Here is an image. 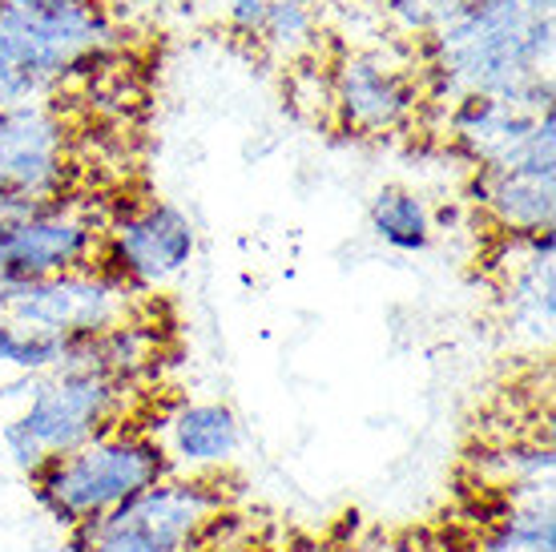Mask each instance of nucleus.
Instances as JSON below:
<instances>
[{
    "instance_id": "1",
    "label": "nucleus",
    "mask_w": 556,
    "mask_h": 552,
    "mask_svg": "<svg viewBox=\"0 0 556 552\" xmlns=\"http://www.w3.org/2000/svg\"><path fill=\"white\" fill-rule=\"evenodd\" d=\"M435 70L459 93L553 110V0H480L431 33Z\"/></svg>"
},
{
    "instance_id": "2",
    "label": "nucleus",
    "mask_w": 556,
    "mask_h": 552,
    "mask_svg": "<svg viewBox=\"0 0 556 552\" xmlns=\"http://www.w3.org/2000/svg\"><path fill=\"white\" fill-rule=\"evenodd\" d=\"M169 464L166 443L141 428H122L110 436L73 448L65 456H49L28 476L33 500L49 512L56 528L70 532L81 520H98L129 497L146 492L150 484L166 480Z\"/></svg>"
},
{
    "instance_id": "3",
    "label": "nucleus",
    "mask_w": 556,
    "mask_h": 552,
    "mask_svg": "<svg viewBox=\"0 0 556 552\" xmlns=\"http://www.w3.org/2000/svg\"><path fill=\"white\" fill-rule=\"evenodd\" d=\"M214 472L178 476L150 484L98 520H81L65 532L70 552H194L202 549L210 520L223 512Z\"/></svg>"
},
{
    "instance_id": "4",
    "label": "nucleus",
    "mask_w": 556,
    "mask_h": 552,
    "mask_svg": "<svg viewBox=\"0 0 556 552\" xmlns=\"http://www.w3.org/2000/svg\"><path fill=\"white\" fill-rule=\"evenodd\" d=\"M126 384L101 372L81 367H56L37 375L25 396V412L13 415L16 424L33 436L45 456H65L81 443L110 436L122 424Z\"/></svg>"
},
{
    "instance_id": "5",
    "label": "nucleus",
    "mask_w": 556,
    "mask_h": 552,
    "mask_svg": "<svg viewBox=\"0 0 556 552\" xmlns=\"http://www.w3.org/2000/svg\"><path fill=\"white\" fill-rule=\"evenodd\" d=\"M134 290L110 271H65L49 278H25L0 294V318L41 335H98L129 315Z\"/></svg>"
},
{
    "instance_id": "6",
    "label": "nucleus",
    "mask_w": 556,
    "mask_h": 552,
    "mask_svg": "<svg viewBox=\"0 0 556 552\" xmlns=\"http://www.w3.org/2000/svg\"><path fill=\"white\" fill-rule=\"evenodd\" d=\"M0 33L13 41V49L41 81L85 65L113 37L98 0H73L53 9H16L0 0Z\"/></svg>"
},
{
    "instance_id": "7",
    "label": "nucleus",
    "mask_w": 556,
    "mask_h": 552,
    "mask_svg": "<svg viewBox=\"0 0 556 552\" xmlns=\"http://www.w3.org/2000/svg\"><path fill=\"white\" fill-rule=\"evenodd\" d=\"M194 247V222L174 202H150V206L129 210L126 218L113 222L101 271L122 278L129 290L166 287L169 278L190 266Z\"/></svg>"
},
{
    "instance_id": "8",
    "label": "nucleus",
    "mask_w": 556,
    "mask_h": 552,
    "mask_svg": "<svg viewBox=\"0 0 556 552\" xmlns=\"http://www.w3.org/2000/svg\"><path fill=\"white\" fill-rule=\"evenodd\" d=\"M98 250L93 226L73 214L61 198L45 202L28 218H0V266L13 283L49 278L65 271H93L89 259Z\"/></svg>"
},
{
    "instance_id": "9",
    "label": "nucleus",
    "mask_w": 556,
    "mask_h": 552,
    "mask_svg": "<svg viewBox=\"0 0 556 552\" xmlns=\"http://www.w3.org/2000/svg\"><path fill=\"white\" fill-rule=\"evenodd\" d=\"M65 122L37 101L0 113V193L56 198L65 190Z\"/></svg>"
},
{
    "instance_id": "10",
    "label": "nucleus",
    "mask_w": 556,
    "mask_h": 552,
    "mask_svg": "<svg viewBox=\"0 0 556 552\" xmlns=\"http://www.w3.org/2000/svg\"><path fill=\"white\" fill-rule=\"evenodd\" d=\"M331 105L343 129L359 138H376L404 125L407 113L416 110V81L407 73L391 70L376 53L343 57L331 77Z\"/></svg>"
},
{
    "instance_id": "11",
    "label": "nucleus",
    "mask_w": 556,
    "mask_h": 552,
    "mask_svg": "<svg viewBox=\"0 0 556 552\" xmlns=\"http://www.w3.org/2000/svg\"><path fill=\"white\" fill-rule=\"evenodd\" d=\"M472 193L513 235L553 230L556 170H480Z\"/></svg>"
},
{
    "instance_id": "12",
    "label": "nucleus",
    "mask_w": 556,
    "mask_h": 552,
    "mask_svg": "<svg viewBox=\"0 0 556 552\" xmlns=\"http://www.w3.org/2000/svg\"><path fill=\"white\" fill-rule=\"evenodd\" d=\"M242 428L238 415L226 403H181L169 415V464L174 472L206 476L214 468H226L238 452Z\"/></svg>"
},
{
    "instance_id": "13",
    "label": "nucleus",
    "mask_w": 556,
    "mask_h": 552,
    "mask_svg": "<svg viewBox=\"0 0 556 552\" xmlns=\"http://www.w3.org/2000/svg\"><path fill=\"white\" fill-rule=\"evenodd\" d=\"M371 230L383 247L400 250V254H424L431 247V210L416 190L404 186H383L371 198Z\"/></svg>"
},
{
    "instance_id": "14",
    "label": "nucleus",
    "mask_w": 556,
    "mask_h": 552,
    "mask_svg": "<svg viewBox=\"0 0 556 552\" xmlns=\"http://www.w3.org/2000/svg\"><path fill=\"white\" fill-rule=\"evenodd\" d=\"M65 363V339L61 335H41L28 331V327H16V323H4L0 318V367H13L16 375H49Z\"/></svg>"
},
{
    "instance_id": "15",
    "label": "nucleus",
    "mask_w": 556,
    "mask_h": 552,
    "mask_svg": "<svg viewBox=\"0 0 556 552\" xmlns=\"http://www.w3.org/2000/svg\"><path fill=\"white\" fill-rule=\"evenodd\" d=\"M258 37H266L270 49L287 57L303 53L306 45L315 41V9L306 0H270Z\"/></svg>"
},
{
    "instance_id": "16",
    "label": "nucleus",
    "mask_w": 556,
    "mask_h": 552,
    "mask_svg": "<svg viewBox=\"0 0 556 552\" xmlns=\"http://www.w3.org/2000/svg\"><path fill=\"white\" fill-rule=\"evenodd\" d=\"M45 81L28 70V61L13 49V41L0 33V113L28 105L33 97L41 93Z\"/></svg>"
},
{
    "instance_id": "17",
    "label": "nucleus",
    "mask_w": 556,
    "mask_h": 552,
    "mask_svg": "<svg viewBox=\"0 0 556 552\" xmlns=\"http://www.w3.org/2000/svg\"><path fill=\"white\" fill-rule=\"evenodd\" d=\"M391 21L407 33H440V28L459 13L456 0H383Z\"/></svg>"
},
{
    "instance_id": "18",
    "label": "nucleus",
    "mask_w": 556,
    "mask_h": 552,
    "mask_svg": "<svg viewBox=\"0 0 556 552\" xmlns=\"http://www.w3.org/2000/svg\"><path fill=\"white\" fill-rule=\"evenodd\" d=\"M266 4L270 0H230V25L247 37H258L266 21Z\"/></svg>"
},
{
    "instance_id": "19",
    "label": "nucleus",
    "mask_w": 556,
    "mask_h": 552,
    "mask_svg": "<svg viewBox=\"0 0 556 552\" xmlns=\"http://www.w3.org/2000/svg\"><path fill=\"white\" fill-rule=\"evenodd\" d=\"M343 552H407V549H400V540L388 537V532H367L363 540H351Z\"/></svg>"
},
{
    "instance_id": "20",
    "label": "nucleus",
    "mask_w": 556,
    "mask_h": 552,
    "mask_svg": "<svg viewBox=\"0 0 556 552\" xmlns=\"http://www.w3.org/2000/svg\"><path fill=\"white\" fill-rule=\"evenodd\" d=\"M16 9H53V4H73V0H9Z\"/></svg>"
},
{
    "instance_id": "21",
    "label": "nucleus",
    "mask_w": 556,
    "mask_h": 552,
    "mask_svg": "<svg viewBox=\"0 0 556 552\" xmlns=\"http://www.w3.org/2000/svg\"><path fill=\"white\" fill-rule=\"evenodd\" d=\"M251 552H311V549H294V544H263V549H251Z\"/></svg>"
},
{
    "instance_id": "22",
    "label": "nucleus",
    "mask_w": 556,
    "mask_h": 552,
    "mask_svg": "<svg viewBox=\"0 0 556 552\" xmlns=\"http://www.w3.org/2000/svg\"><path fill=\"white\" fill-rule=\"evenodd\" d=\"M459 9H468V4H480V0H456Z\"/></svg>"
},
{
    "instance_id": "23",
    "label": "nucleus",
    "mask_w": 556,
    "mask_h": 552,
    "mask_svg": "<svg viewBox=\"0 0 556 552\" xmlns=\"http://www.w3.org/2000/svg\"><path fill=\"white\" fill-rule=\"evenodd\" d=\"M447 552H472V544H468V549H447Z\"/></svg>"
},
{
    "instance_id": "24",
    "label": "nucleus",
    "mask_w": 556,
    "mask_h": 552,
    "mask_svg": "<svg viewBox=\"0 0 556 552\" xmlns=\"http://www.w3.org/2000/svg\"><path fill=\"white\" fill-rule=\"evenodd\" d=\"M367 4H383V0H367Z\"/></svg>"
},
{
    "instance_id": "25",
    "label": "nucleus",
    "mask_w": 556,
    "mask_h": 552,
    "mask_svg": "<svg viewBox=\"0 0 556 552\" xmlns=\"http://www.w3.org/2000/svg\"><path fill=\"white\" fill-rule=\"evenodd\" d=\"M214 552H230V549H214Z\"/></svg>"
}]
</instances>
